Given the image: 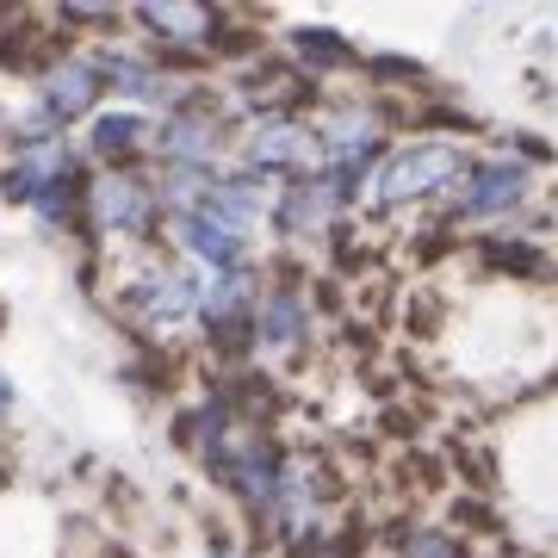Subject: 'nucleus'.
Instances as JSON below:
<instances>
[{
  "label": "nucleus",
  "instance_id": "1",
  "mask_svg": "<svg viewBox=\"0 0 558 558\" xmlns=\"http://www.w3.org/2000/svg\"><path fill=\"white\" fill-rule=\"evenodd\" d=\"M459 168V149L453 143H410L398 156L385 161L379 174V205H403V199H422V193H435L447 186Z\"/></svg>",
  "mask_w": 558,
  "mask_h": 558
},
{
  "label": "nucleus",
  "instance_id": "2",
  "mask_svg": "<svg viewBox=\"0 0 558 558\" xmlns=\"http://www.w3.org/2000/svg\"><path fill=\"white\" fill-rule=\"evenodd\" d=\"M317 156H323V137L304 131L299 119H267L248 137V161L255 168H299V161H317Z\"/></svg>",
  "mask_w": 558,
  "mask_h": 558
},
{
  "label": "nucleus",
  "instance_id": "3",
  "mask_svg": "<svg viewBox=\"0 0 558 558\" xmlns=\"http://www.w3.org/2000/svg\"><path fill=\"white\" fill-rule=\"evenodd\" d=\"M100 81L106 69L87 57H62L50 75H44V106L57 112V119H75V112H87V106L100 100Z\"/></svg>",
  "mask_w": 558,
  "mask_h": 558
},
{
  "label": "nucleus",
  "instance_id": "4",
  "mask_svg": "<svg viewBox=\"0 0 558 558\" xmlns=\"http://www.w3.org/2000/svg\"><path fill=\"white\" fill-rule=\"evenodd\" d=\"M521 186H527V174H521L515 161H484V168H472V180H465V193H459V211H509V205L521 199Z\"/></svg>",
  "mask_w": 558,
  "mask_h": 558
},
{
  "label": "nucleus",
  "instance_id": "5",
  "mask_svg": "<svg viewBox=\"0 0 558 558\" xmlns=\"http://www.w3.org/2000/svg\"><path fill=\"white\" fill-rule=\"evenodd\" d=\"M94 218H100L106 230H143V223H149V193H143L131 174H106L100 186H94Z\"/></svg>",
  "mask_w": 558,
  "mask_h": 558
},
{
  "label": "nucleus",
  "instance_id": "6",
  "mask_svg": "<svg viewBox=\"0 0 558 558\" xmlns=\"http://www.w3.org/2000/svg\"><path fill=\"white\" fill-rule=\"evenodd\" d=\"M211 149H218V124L205 119V112H174L168 131H161V156L168 161L199 168V161H211Z\"/></svg>",
  "mask_w": 558,
  "mask_h": 558
},
{
  "label": "nucleus",
  "instance_id": "7",
  "mask_svg": "<svg viewBox=\"0 0 558 558\" xmlns=\"http://www.w3.org/2000/svg\"><path fill=\"white\" fill-rule=\"evenodd\" d=\"M180 236L193 242V255H199V260H211V267H230V274H236L242 236H230V230L211 218V211H186V218H180Z\"/></svg>",
  "mask_w": 558,
  "mask_h": 558
},
{
  "label": "nucleus",
  "instance_id": "8",
  "mask_svg": "<svg viewBox=\"0 0 558 558\" xmlns=\"http://www.w3.org/2000/svg\"><path fill=\"white\" fill-rule=\"evenodd\" d=\"M143 25L161 32V38H174V44H199L218 32V13L211 7H143Z\"/></svg>",
  "mask_w": 558,
  "mask_h": 558
},
{
  "label": "nucleus",
  "instance_id": "9",
  "mask_svg": "<svg viewBox=\"0 0 558 558\" xmlns=\"http://www.w3.org/2000/svg\"><path fill=\"white\" fill-rule=\"evenodd\" d=\"M373 137H379V119L373 112H360V106H341L336 124H329V137H323V149L341 161H354L360 149H373Z\"/></svg>",
  "mask_w": 558,
  "mask_h": 558
},
{
  "label": "nucleus",
  "instance_id": "10",
  "mask_svg": "<svg viewBox=\"0 0 558 558\" xmlns=\"http://www.w3.org/2000/svg\"><path fill=\"white\" fill-rule=\"evenodd\" d=\"M304 329V304L299 299H267V311H260V336L274 341V348H292Z\"/></svg>",
  "mask_w": 558,
  "mask_h": 558
},
{
  "label": "nucleus",
  "instance_id": "11",
  "mask_svg": "<svg viewBox=\"0 0 558 558\" xmlns=\"http://www.w3.org/2000/svg\"><path fill=\"white\" fill-rule=\"evenodd\" d=\"M193 304H199V292H193V286H186V279H180V274H168V279H156V286H149V311H156L161 323L186 317Z\"/></svg>",
  "mask_w": 558,
  "mask_h": 558
},
{
  "label": "nucleus",
  "instance_id": "12",
  "mask_svg": "<svg viewBox=\"0 0 558 558\" xmlns=\"http://www.w3.org/2000/svg\"><path fill=\"white\" fill-rule=\"evenodd\" d=\"M137 131H143V124L131 119V112H119V119H100V124H94V149H100V156H112V161H119L124 149L137 143Z\"/></svg>",
  "mask_w": 558,
  "mask_h": 558
},
{
  "label": "nucleus",
  "instance_id": "13",
  "mask_svg": "<svg viewBox=\"0 0 558 558\" xmlns=\"http://www.w3.org/2000/svg\"><path fill=\"white\" fill-rule=\"evenodd\" d=\"M299 50H304V62H323V69L348 62V44H341L336 32H299Z\"/></svg>",
  "mask_w": 558,
  "mask_h": 558
},
{
  "label": "nucleus",
  "instance_id": "14",
  "mask_svg": "<svg viewBox=\"0 0 558 558\" xmlns=\"http://www.w3.org/2000/svg\"><path fill=\"white\" fill-rule=\"evenodd\" d=\"M7 403H13V385H7V379H0V410H7Z\"/></svg>",
  "mask_w": 558,
  "mask_h": 558
}]
</instances>
